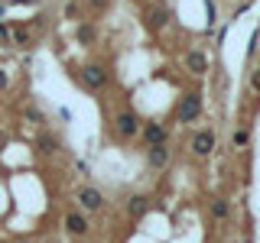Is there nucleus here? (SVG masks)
<instances>
[{
    "instance_id": "2",
    "label": "nucleus",
    "mask_w": 260,
    "mask_h": 243,
    "mask_svg": "<svg viewBox=\"0 0 260 243\" xmlns=\"http://www.w3.org/2000/svg\"><path fill=\"white\" fill-rule=\"evenodd\" d=\"M202 110H205L202 94H199V91H185L182 97H179V104H176V120H179L182 127H189V124H195V120L202 117Z\"/></svg>"
},
{
    "instance_id": "14",
    "label": "nucleus",
    "mask_w": 260,
    "mask_h": 243,
    "mask_svg": "<svg viewBox=\"0 0 260 243\" xmlns=\"http://www.w3.org/2000/svg\"><path fill=\"white\" fill-rule=\"evenodd\" d=\"M39 152H43V156H55V152H59V136L39 133Z\"/></svg>"
},
{
    "instance_id": "9",
    "label": "nucleus",
    "mask_w": 260,
    "mask_h": 243,
    "mask_svg": "<svg viewBox=\"0 0 260 243\" xmlns=\"http://www.w3.org/2000/svg\"><path fill=\"white\" fill-rule=\"evenodd\" d=\"M166 23H169V10H166V7H150V10L143 13V26L150 32H159Z\"/></svg>"
},
{
    "instance_id": "19",
    "label": "nucleus",
    "mask_w": 260,
    "mask_h": 243,
    "mask_svg": "<svg viewBox=\"0 0 260 243\" xmlns=\"http://www.w3.org/2000/svg\"><path fill=\"white\" fill-rule=\"evenodd\" d=\"M4 10H7V7H0V16H4Z\"/></svg>"
},
{
    "instance_id": "17",
    "label": "nucleus",
    "mask_w": 260,
    "mask_h": 243,
    "mask_svg": "<svg viewBox=\"0 0 260 243\" xmlns=\"http://www.w3.org/2000/svg\"><path fill=\"white\" fill-rule=\"evenodd\" d=\"M91 36H94L91 26H81V29H78V39H81V43H91Z\"/></svg>"
},
{
    "instance_id": "18",
    "label": "nucleus",
    "mask_w": 260,
    "mask_h": 243,
    "mask_svg": "<svg viewBox=\"0 0 260 243\" xmlns=\"http://www.w3.org/2000/svg\"><path fill=\"white\" fill-rule=\"evenodd\" d=\"M7 88H10V78H7V71H4V68H0V94H4V91H7Z\"/></svg>"
},
{
    "instance_id": "20",
    "label": "nucleus",
    "mask_w": 260,
    "mask_h": 243,
    "mask_svg": "<svg viewBox=\"0 0 260 243\" xmlns=\"http://www.w3.org/2000/svg\"><path fill=\"white\" fill-rule=\"evenodd\" d=\"M16 243H29V240H16Z\"/></svg>"
},
{
    "instance_id": "15",
    "label": "nucleus",
    "mask_w": 260,
    "mask_h": 243,
    "mask_svg": "<svg viewBox=\"0 0 260 243\" xmlns=\"http://www.w3.org/2000/svg\"><path fill=\"white\" fill-rule=\"evenodd\" d=\"M10 43L26 46V43H29V29H10Z\"/></svg>"
},
{
    "instance_id": "16",
    "label": "nucleus",
    "mask_w": 260,
    "mask_h": 243,
    "mask_svg": "<svg viewBox=\"0 0 260 243\" xmlns=\"http://www.w3.org/2000/svg\"><path fill=\"white\" fill-rule=\"evenodd\" d=\"M250 88H254V91L260 94V68H254V71H250Z\"/></svg>"
},
{
    "instance_id": "10",
    "label": "nucleus",
    "mask_w": 260,
    "mask_h": 243,
    "mask_svg": "<svg viewBox=\"0 0 260 243\" xmlns=\"http://www.w3.org/2000/svg\"><path fill=\"white\" fill-rule=\"evenodd\" d=\"M185 71H189V75H205L208 55L202 52V49H189V52H185Z\"/></svg>"
},
{
    "instance_id": "7",
    "label": "nucleus",
    "mask_w": 260,
    "mask_h": 243,
    "mask_svg": "<svg viewBox=\"0 0 260 243\" xmlns=\"http://www.w3.org/2000/svg\"><path fill=\"white\" fill-rule=\"evenodd\" d=\"M65 230H69V237H88L91 233V221H88L85 211H69L65 214Z\"/></svg>"
},
{
    "instance_id": "6",
    "label": "nucleus",
    "mask_w": 260,
    "mask_h": 243,
    "mask_svg": "<svg viewBox=\"0 0 260 243\" xmlns=\"http://www.w3.org/2000/svg\"><path fill=\"white\" fill-rule=\"evenodd\" d=\"M81 85H85L88 91H104V88H108V71H104V65H85V68H81Z\"/></svg>"
},
{
    "instance_id": "3",
    "label": "nucleus",
    "mask_w": 260,
    "mask_h": 243,
    "mask_svg": "<svg viewBox=\"0 0 260 243\" xmlns=\"http://www.w3.org/2000/svg\"><path fill=\"white\" fill-rule=\"evenodd\" d=\"M75 201H78V208L85 211V214H101L104 211V194L94 188V185H81V188H75Z\"/></svg>"
},
{
    "instance_id": "4",
    "label": "nucleus",
    "mask_w": 260,
    "mask_h": 243,
    "mask_svg": "<svg viewBox=\"0 0 260 243\" xmlns=\"http://www.w3.org/2000/svg\"><path fill=\"white\" fill-rule=\"evenodd\" d=\"M215 130L211 127H202L199 133L192 136V143H189V149H192V156H199V159H208L211 152H215Z\"/></svg>"
},
{
    "instance_id": "1",
    "label": "nucleus",
    "mask_w": 260,
    "mask_h": 243,
    "mask_svg": "<svg viewBox=\"0 0 260 243\" xmlns=\"http://www.w3.org/2000/svg\"><path fill=\"white\" fill-rule=\"evenodd\" d=\"M140 127H143V120L134 107H124V110L114 113V133H117V140H124V143L137 140V136H140Z\"/></svg>"
},
{
    "instance_id": "13",
    "label": "nucleus",
    "mask_w": 260,
    "mask_h": 243,
    "mask_svg": "<svg viewBox=\"0 0 260 243\" xmlns=\"http://www.w3.org/2000/svg\"><path fill=\"white\" fill-rule=\"evenodd\" d=\"M231 149H234V152H247V149H250V127H247V124L234 130V136H231Z\"/></svg>"
},
{
    "instance_id": "5",
    "label": "nucleus",
    "mask_w": 260,
    "mask_h": 243,
    "mask_svg": "<svg viewBox=\"0 0 260 243\" xmlns=\"http://www.w3.org/2000/svg\"><path fill=\"white\" fill-rule=\"evenodd\" d=\"M140 143L150 149V146H166L169 143V130L156 124V120H146V124L140 127Z\"/></svg>"
},
{
    "instance_id": "11",
    "label": "nucleus",
    "mask_w": 260,
    "mask_h": 243,
    "mask_svg": "<svg viewBox=\"0 0 260 243\" xmlns=\"http://www.w3.org/2000/svg\"><path fill=\"white\" fill-rule=\"evenodd\" d=\"M208 211H211V221H215V224H224L228 217H231V201H228L224 194H218V198H211Z\"/></svg>"
},
{
    "instance_id": "8",
    "label": "nucleus",
    "mask_w": 260,
    "mask_h": 243,
    "mask_svg": "<svg viewBox=\"0 0 260 243\" xmlns=\"http://www.w3.org/2000/svg\"><path fill=\"white\" fill-rule=\"evenodd\" d=\"M169 159H173V149H169V143H166V146H150V149H146V169H153V172L166 169Z\"/></svg>"
},
{
    "instance_id": "12",
    "label": "nucleus",
    "mask_w": 260,
    "mask_h": 243,
    "mask_svg": "<svg viewBox=\"0 0 260 243\" xmlns=\"http://www.w3.org/2000/svg\"><path fill=\"white\" fill-rule=\"evenodd\" d=\"M146 211H150V198H146V194H130L127 198V214L134 217V221H140Z\"/></svg>"
}]
</instances>
